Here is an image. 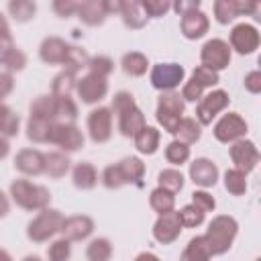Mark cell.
<instances>
[{
    "label": "cell",
    "mask_w": 261,
    "mask_h": 261,
    "mask_svg": "<svg viewBox=\"0 0 261 261\" xmlns=\"http://www.w3.org/2000/svg\"><path fill=\"white\" fill-rule=\"evenodd\" d=\"M77 16H80L86 24H90V27L102 24L104 18L108 16L106 6H104V0H88V2L77 4Z\"/></svg>",
    "instance_id": "cell-20"
},
{
    "label": "cell",
    "mask_w": 261,
    "mask_h": 261,
    "mask_svg": "<svg viewBox=\"0 0 261 261\" xmlns=\"http://www.w3.org/2000/svg\"><path fill=\"white\" fill-rule=\"evenodd\" d=\"M14 165L18 171H22L27 175H39L45 171V155L35 149H24L16 155Z\"/></svg>",
    "instance_id": "cell-18"
},
{
    "label": "cell",
    "mask_w": 261,
    "mask_h": 261,
    "mask_svg": "<svg viewBox=\"0 0 261 261\" xmlns=\"http://www.w3.org/2000/svg\"><path fill=\"white\" fill-rule=\"evenodd\" d=\"M120 14L124 24L130 29H141L147 22V16L143 14V8L139 2H120Z\"/></svg>",
    "instance_id": "cell-23"
},
{
    "label": "cell",
    "mask_w": 261,
    "mask_h": 261,
    "mask_svg": "<svg viewBox=\"0 0 261 261\" xmlns=\"http://www.w3.org/2000/svg\"><path fill=\"white\" fill-rule=\"evenodd\" d=\"M165 157H167L169 163L181 165V163L188 161V157H190V147L184 145V143H179V141H173V143L167 145V149H165Z\"/></svg>",
    "instance_id": "cell-38"
},
{
    "label": "cell",
    "mask_w": 261,
    "mask_h": 261,
    "mask_svg": "<svg viewBox=\"0 0 261 261\" xmlns=\"http://www.w3.org/2000/svg\"><path fill=\"white\" fill-rule=\"evenodd\" d=\"M57 104V116H63L67 120H73L77 116V106L69 96H53Z\"/></svg>",
    "instance_id": "cell-43"
},
{
    "label": "cell",
    "mask_w": 261,
    "mask_h": 261,
    "mask_svg": "<svg viewBox=\"0 0 261 261\" xmlns=\"http://www.w3.org/2000/svg\"><path fill=\"white\" fill-rule=\"evenodd\" d=\"M24 63H27V57H24L22 51H18V49H14V47H10V49H6V51H0V65H4L6 69H10V71L22 69Z\"/></svg>",
    "instance_id": "cell-35"
},
{
    "label": "cell",
    "mask_w": 261,
    "mask_h": 261,
    "mask_svg": "<svg viewBox=\"0 0 261 261\" xmlns=\"http://www.w3.org/2000/svg\"><path fill=\"white\" fill-rule=\"evenodd\" d=\"M202 96V88L194 82V80H190L186 86H184V92H181V98H186V100H192V102H196L198 98Z\"/></svg>",
    "instance_id": "cell-51"
},
{
    "label": "cell",
    "mask_w": 261,
    "mask_h": 261,
    "mask_svg": "<svg viewBox=\"0 0 261 261\" xmlns=\"http://www.w3.org/2000/svg\"><path fill=\"white\" fill-rule=\"evenodd\" d=\"M73 73L71 71H61L59 75H55L53 80V96H69V92L73 90Z\"/></svg>",
    "instance_id": "cell-40"
},
{
    "label": "cell",
    "mask_w": 261,
    "mask_h": 261,
    "mask_svg": "<svg viewBox=\"0 0 261 261\" xmlns=\"http://www.w3.org/2000/svg\"><path fill=\"white\" fill-rule=\"evenodd\" d=\"M122 69L128 75H143L147 71V57L141 53H126L122 57Z\"/></svg>",
    "instance_id": "cell-31"
},
{
    "label": "cell",
    "mask_w": 261,
    "mask_h": 261,
    "mask_svg": "<svg viewBox=\"0 0 261 261\" xmlns=\"http://www.w3.org/2000/svg\"><path fill=\"white\" fill-rule=\"evenodd\" d=\"M102 181H104V186L106 188H120V186H124V181H122V177H120V171H118V167L116 165H108L106 169H104V173H102Z\"/></svg>",
    "instance_id": "cell-47"
},
{
    "label": "cell",
    "mask_w": 261,
    "mask_h": 261,
    "mask_svg": "<svg viewBox=\"0 0 261 261\" xmlns=\"http://www.w3.org/2000/svg\"><path fill=\"white\" fill-rule=\"evenodd\" d=\"M173 8H175V12L179 16H184V14L192 12V10H198L200 8V2H177V4H173Z\"/></svg>",
    "instance_id": "cell-54"
},
{
    "label": "cell",
    "mask_w": 261,
    "mask_h": 261,
    "mask_svg": "<svg viewBox=\"0 0 261 261\" xmlns=\"http://www.w3.org/2000/svg\"><path fill=\"white\" fill-rule=\"evenodd\" d=\"M210 249L204 241V237H196L188 243L186 251L181 253V259L179 261H208L210 259Z\"/></svg>",
    "instance_id": "cell-26"
},
{
    "label": "cell",
    "mask_w": 261,
    "mask_h": 261,
    "mask_svg": "<svg viewBox=\"0 0 261 261\" xmlns=\"http://www.w3.org/2000/svg\"><path fill=\"white\" fill-rule=\"evenodd\" d=\"M192 200H194V206L200 208L202 212H208V210H214V198L206 192H194L192 194Z\"/></svg>",
    "instance_id": "cell-48"
},
{
    "label": "cell",
    "mask_w": 261,
    "mask_h": 261,
    "mask_svg": "<svg viewBox=\"0 0 261 261\" xmlns=\"http://www.w3.org/2000/svg\"><path fill=\"white\" fill-rule=\"evenodd\" d=\"M47 143H55L65 151H75L84 145V135L71 122H53Z\"/></svg>",
    "instance_id": "cell-6"
},
{
    "label": "cell",
    "mask_w": 261,
    "mask_h": 261,
    "mask_svg": "<svg viewBox=\"0 0 261 261\" xmlns=\"http://www.w3.org/2000/svg\"><path fill=\"white\" fill-rule=\"evenodd\" d=\"M192 80H194V82L204 90V88H208V86L218 84V73H216V71H212V69H208V67H204V65H200V67H196V69H194Z\"/></svg>",
    "instance_id": "cell-42"
},
{
    "label": "cell",
    "mask_w": 261,
    "mask_h": 261,
    "mask_svg": "<svg viewBox=\"0 0 261 261\" xmlns=\"http://www.w3.org/2000/svg\"><path fill=\"white\" fill-rule=\"evenodd\" d=\"M69 253H71V247H69V241H65V239L55 241L49 247V251H47L49 261H67L69 259Z\"/></svg>",
    "instance_id": "cell-44"
},
{
    "label": "cell",
    "mask_w": 261,
    "mask_h": 261,
    "mask_svg": "<svg viewBox=\"0 0 261 261\" xmlns=\"http://www.w3.org/2000/svg\"><path fill=\"white\" fill-rule=\"evenodd\" d=\"M228 104V94L222 92V90H216V92H210L208 96H204L198 104V110H196V116L202 124H210L212 118Z\"/></svg>",
    "instance_id": "cell-11"
},
{
    "label": "cell",
    "mask_w": 261,
    "mask_h": 261,
    "mask_svg": "<svg viewBox=\"0 0 261 261\" xmlns=\"http://www.w3.org/2000/svg\"><path fill=\"white\" fill-rule=\"evenodd\" d=\"M214 14H216V20H218V22H222V24L230 22L234 16H239V14H237V4H234V0H218V2L214 4Z\"/></svg>",
    "instance_id": "cell-39"
},
{
    "label": "cell",
    "mask_w": 261,
    "mask_h": 261,
    "mask_svg": "<svg viewBox=\"0 0 261 261\" xmlns=\"http://www.w3.org/2000/svg\"><path fill=\"white\" fill-rule=\"evenodd\" d=\"M181 114H184V100L179 98V94H163L159 98V104H157V120L163 124V128L167 133H175L179 120H181Z\"/></svg>",
    "instance_id": "cell-4"
},
{
    "label": "cell",
    "mask_w": 261,
    "mask_h": 261,
    "mask_svg": "<svg viewBox=\"0 0 261 261\" xmlns=\"http://www.w3.org/2000/svg\"><path fill=\"white\" fill-rule=\"evenodd\" d=\"M0 261H12V259H10V255H8L4 249H0Z\"/></svg>",
    "instance_id": "cell-58"
},
{
    "label": "cell",
    "mask_w": 261,
    "mask_h": 261,
    "mask_svg": "<svg viewBox=\"0 0 261 261\" xmlns=\"http://www.w3.org/2000/svg\"><path fill=\"white\" fill-rule=\"evenodd\" d=\"M135 145L141 153H155L157 151V145H159V130L153 128V126H143L137 135H135Z\"/></svg>",
    "instance_id": "cell-24"
},
{
    "label": "cell",
    "mask_w": 261,
    "mask_h": 261,
    "mask_svg": "<svg viewBox=\"0 0 261 261\" xmlns=\"http://www.w3.org/2000/svg\"><path fill=\"white\" fill-rule=\"evenodd\" d=\"M106 90H108L106 80L100 77V75H94V73L82 77L80 84H77L80 98H82L84 102H88V104H94V102L102 100V98L106 96Z\"/></svg>",
    "instance_id": "cell-15"
},
{
    "label": "cell",
    "mask_w": 261,
    "mask_h": 261,
    "mask_svg": "<svg viewBox=\"0 0 261 261\" xmlns=\"http://www.w3.org/2000/svg\"><path fill=\"white\" fill-rule=\"evenodd\" d=\"M151 208L159 214H167V212H173V196L161 188L153 190L151 192Z\"/></svg>",
    "instance_id": "cell-32"
},
{
    "label": "cell",
    "mask_w": 261,
    "mask_h": 261,
    "mask_svg": "<svg viewBox=\"0 0 261 261\" xmlns=\"http://www.w3.org/2000/svg\"><path fill=\"white\" fill-rule=\"evenodd\" d=\"M234 234H237L234 218H230V216H216L210 222L208 232L204 234V241H206V245H208L212 255H220V253L228 251Z\"/></svg>",
    "instance_id": "cell-2"
},
{
    "label": "cell",
    "mask_w": 261,
    "mask_h": 261,
    "mask_svg": "<svg viewBox=\"0 0 261 261\" xmlns=\"http://www.w3.org/2000/svg\"><path fill=\"white\" fill-rule=\"evenodd\" d=\"M8 200H6V196L0 192V216H6V212H8Z\"/></svg>",
    "instance_id": "cell-55"
},
{
    "label": "cell",
    "mask_w": 261,
    "mask_h": 261,
    "mask_svg": "<svg viewBox=\"0 0 261 261\" xmlns=\"http://www.w3.org/2000/svg\"><path fill=\"white\" fill-rule=\"evenodd\" d=\"M135 261H159V259H157L153 253H141V255H139Z\"/></svg>",
    "instance_id": "cell-57"
},
{
    "label": "cell",
    "mask_w": 261,
    "mask_h": 261,
    "mask_svg": "<svg viewBox=\"0 0 261 261\" xmlns=\"http://www.w3.org/2000/svg\"><path fill=\"white\" fill-rule=\"evenodd\" d=\"M94 230V222L88 216H71V218H63L59 232L63 234L65 241H82L86 239L90 232Z\"/></svg>",
    "instance_id": "cell-17"
},
{
    "label": "cell",
    "mask_w": 261,
    "mask_h": 261,
    "mask_svg": "<svg viewBox=\"0 0 261 261\" xmlns=\"http://www.w3.org/2000/svg\"><path fill=\"white\" fill-rule=\"evenodd\" d=\"M247 133V122L237 114V112H228L224 114L218 124L214 126V137L222 143H228V141H234L239 137H243Z\"/></svg>",
    "instance_id": "cell-10"
},
{
    "label": "cell",
    "mask_w": 261,
    "mask_h": 261,
    "mask_svg": "<svg viewBox=\"0 0 261 261\" xmlns=\"http://www.w3.org/2000/svg\"><path fill=\"white\" fill-rule=\"evenodd\" d=\"M88 130L94 143H104L110 139L112 133V114L108 108H96L88 116Z\"/></svg>",
    "instance_id": "cell-9"
},
{
    "label": "cell",
    "mask_w": 261,
    "mask_h": 261,
    "mask_svg": "<svg viewBox=\"0 0 261 261\" xmlns=\"http://www.w3.org/2000/svg\"><path fill=\"white\" fill-rule=\"evenodd\" d=\"M8 10H10V14H12L16 20L24 22V20L33 18L37 6H35L33 2H29V0H16V2H10V4H8Z\"/></svg>",
    "instance_id": "cell-37"
},
{
    "label": "cell",
    "mask_w": 261,
    "mask_h": 261,
    "mask_svg": "<svg viewBox=\"0 0 261 261\" xmlns=\"http://www.w3.org/2000/svg\"><path fill=\"white\" fill-rule=\"evenodd\" d=\"M230 157L237 163V169L251 171L259 161V151L251 141H239L230 147Z\"/></svg>",
    "instance_id": "cell-16"
},
{
    "label": "cell",
    "mask_w": 261,
    "mask_h": 261,
    "mask_svg": "<svg viewBox=\"0 0 261 261\" xmlns=\"http://www.w3.org/2000/svg\"><path fill=\"white\" fill-rule=\"evenodd\" d=\"M61 222H63V216L57 210H43L35 220H31L27 234H29L31 241L43 243L49 237H53L55 232H59Z\"/></svg>",
    "instance_id": "cell-5"
},
{
    "label": "cell",
    "mask_w": 261,
    "mask_h": 261,
    "mask_svg": "<svg viewBox=\"0 0 261 261\" xmlns=\"http://www.w3.org/2000/svg\"><path fill=\"white\" fill-rule=\"evenodd\" d=\"M10 47H14L12 45V37H10V31H8V24H6L4 16L0 14V51H6Z\"/></svg>",
    "instance_id": "cell-50"
},
{
    "label": "cell",
    "mask_w": 261,
    "mask_h": 261,
    "mask_svg": "<svg viewBox=\"0 0 261 261\" xmlns=\"http://www.w3.org/2000/svg\"><path fill=\"white\" fill-rule=\"evenodd\" d=\"M69 169V159L63 153H49L45 155V171L51 177H61Z\"/></svg>",
    "instance_id": "cell-27"
},
{
    "label": "cell",
    "mask_w": 261,
    "mask_h": 261,
    "mask_svg": "<svg viewBox=\"0 0 261 261\" xmlns=\"http://www.w3.org/2000/svg\"><path fill=\"white\" fill-rule=\"evenodd\" d=\"M116 167H118V171H120L124 184L139 181V179L143 177V173H145V165H143V161L137 159V157H126V159H122L120 163H116Z\"/></svg>",
    "instance_id": "cell-25"
},
{
    "label": "cell",
    "mask_w": 261,
    "mask_h": 261,
    "mask_svg": "<svg viewBox=\"0 0 261 261\" xmlns=\"http://www.w3.org/2000/svg\"><path fill=\"white\" fill-rule=\"evenodd\" d=\"M173 135H177L179 143H184V145L186 143H194V141L200 139V124L194 118H181Z\"/></svg>",
    "instance_id": "cell-29"
},
{
    "label": "cell",
    "mask_w": 261,
    "mask_h": 261,
    "mask_svg": "<svg viewBox=\"0 0 261 261\" xmlns=\"http://www.w3.org/2000/svg\"><path fill=\"white\" fill-rule=\"evenodd\" d=\"M177 216H179L181 226H198V224H202V220H204V212H202L200 208H196L194 204L181 208V212H177Z\"/></svg>",
    "instance_id": "cell-41"
},
{
    "label": "cell",
    "mask_w": 261,
    "mask_h": 261,
    "mask_svg": "<svg viewBox=\"0 0 261 261\" xmlns=\"http://www.w3.org/2000/svg\"><path fill=\"white\" fill-rule=\"evenodd\" d=\"M112 110L118 114V128L124 137H135L145 126V116L135 106V100L128 92H118L114 96Z\"/></svg>",
    "instance_id": "cell-1"
},
{
    "label": "cell",
    "mask_w": 261,
    "mask_h": 261,
    "mask_svg": "<svg viewBox=\"0 0 261 261\" xmlns=\"http://www.w3.org/2000/svg\"><path fill=\"white\" fill-rule=\"evenodd\" d=\"M8 151H10V145H8V141L0 137V159H4V157L8 155Z\"/></svg>",
    "instance_id": "cell-56"
},
{
    "label": "cell",
    "mask_w": 261,
    "mask_h": 261,
    "mask_svg": "<svg viewBox=\"0 0 261 261\" xmlns=\"http://www.w3.org/2000/svg\"><path fill=\"white\" fill-rule=\"evenodd\" d=\"M224 186L230 194L234 196H241L245 190H247V181H245V171L241 169H228L226 175H224Z\"/></svg>",
    "instance_id": "cell-36"
},
{
    "label": "cell",
    "mask_w": 261,
    "mask_h": 261,
    "mask_svg": "<svg viewBox=\"0 0 261 261\" xmlns=\"http://www.w3.org/2000/svg\"><path fill=\"white\" fill-rule=\"evenodd\" d=\"M110 255H112V247L106 239H94L86 251L88 261H108Z\"/></svg>",
    "instance_id": "cell-30"
},
{
    "label": "cell",
    "mask_w": 261,
    "mask_h": 261,
    "mask_svg": "<svg viewBox=\"0 0 261 261\" xmlns=\"http://www.w3.org/2000/svg\"><path fill=\"white\" fill-rule=\"evenodd\" d=\"M230 43H232V47H234L239 53H243V55H245V53H253V51L257 49V45H259V33H257L255 27L241 22V24H237V27L232 29V33H230Z\"/></svg>",
    "instance_id": "cell-13"
},
{
    "label": "cell",
    "mask_w": 261,
    "mask_h": 261,
    "mask_svg": "<svg viewBox=\"0 0 261 261\" xmlns=\"http://www.w3.org/2000/svg\"><path fill=\"white\" fill-rule=\"evenodd\" d=\"M141 8L145 10V16H163L171 8V4L163 2V0H145L141 4Z\"/></svg>",
    "instance_id": "cell-46"
},
{
    "label": "cell",
    "mask_w": 261,
    "mask_h": 261,
    "mask_svg": "<svg viewBox=\"0 0 261 261\" xmlns=\"http://www.w3.org/2000/svg\"><path fill=\"white\" fill-rule=\"evenodd\" d=\"M208 31V18L200 10H192L181 16V33L188 39H200Z\"/></svg>",
    "instance_id": "cell-21"
},
{
    "label": "cell",
    "mask_w": 261,
    "mask_h": 261,
    "mask_svg": "<svg viewBox=\"0 0 261 261\" xmlns=\"http://www.w3.org/2000/svg\"><path fill=\"white\" fill-rule=\"evenodd\" d=\"M18 133V116L4 104H0V135L12 137Z\"/></svg>",
    "instance_id": "cell-34"
},
{
    "label": "cell",
    "mask_w": 261,
    "mask_h": 261,
    "mask_svg": "<svg viewBox=\"0 0 261 261\" xmlns=\"http://www.w3.org/2000/svg\"><path fill=\"white\" fill-rule=\"evenodd\" d=\"M245 88L253 94L261 92V73L259 71H251L247 77H245Z\"/></svg>",
    "instance_id": "cell-52"
},
{
    "label": "cell",
    "mask_w": 261,
    "mask_h": 261,
    "mask_svg": "<svg viewBox=\"0 0 261 261\" xmlns=\"http://www.w3.org/2000/svg\"><path fill=\"white\" fill-rule=\"evenodd\" d=\"M184 80V67L177 63H159L151 71V84L157 90H173Z\"/></svg>",
    "instance_id": "cell-8"
},
{
    "label": "cell",
    "mask_w": 261,
    "mask_h": 261,
    "mask_svg": "<svg viewBox=\"0 0 261 261\" xmlns=\"http://www.w3.org/2000/svg\"><path fill=\"white\" fill-rule=\"evenodd\" d=\"M181 186H184V175L179 171H175V169H163L159 173V188L161 190L173 194V192L181 190Z\"/></svg>",
    "instance_id": "cell-33"
},
{
    "label": "cell",
    "mask_w": 261,
    "mask_h": 261,
    "mask_svg": "<svg viewBox=\"0 0 261 261\" xmlns=\"http://www.w3.org/2000/svg\"><path fill=\"white\" fill-rule=\"evenodd\" d=\"M22 261H41V259H39L37 255H29V257H24Z\"/></svg>",
    "instance_id": "cell-59"
},
{
    "label": "cell",
    "mask_w": 261,
    "mask_h": 261,
    "mask_svg": "<svg viewBox=\"0 0 261 261\" xmlns=\"http://www.w3.org/2000/svg\"><path fill=\"white\" fill-rule=\"evenodd\" d=\"M190 175H192V181L194 184H198L202 188H208V186H214L216 184L218 169H216V165L210 159H196L190 165Z\"/></svg>",
    "instance_id": "cell-19"
},
{
    "label": "cell",
    "mask_w": 261,
    "mask_h": 261,
    "mask_svg": "<svg viewBox=\"0 0 261 261\" xmlns=\"http://www.w3.org/2000/svg\"><path fill=\"white\" fill-rule=\"evenodd\" d=\"M88 67H90V73L100 75V77H106V75L112 71V61H110L108 57L98 55V57L88 59Z\"/></svg>",
    "instance_id": "cell-45"
},
{
    "label": "cell",
    "mask_w": 261,
    "mask_h": 261,
    "mask_svg": "<svg viewBox=\"0 0 261 261\" xmlns=\"http://www.w3.org/2000/svg\"><path fill=\"white\" fill-rule=\"evenodd\" d=\"M31 118H39L45 122H55L57 118V104L53 96H39L31 104Z\"/></svg>",
    "instance_id": "cell-22"
},
{
    "label": "cell",
    "mask_w": 261,
    "mask_h": 261,
    "mask_svg": "<svg viewBox=\"0 0 261 261\" xmlns=\"http://www.w3.org/2000/svg\"><path fill=\"white\" fill-rule=\"evenodd\" d=\"M10 194H12L14 202L27 210H43L51 200V194L47 188L31 184L27 179H16L10 186Z\"/></svg>",
    "instance_id": "cell-3"
},
{
    "label": "cell",
    "mask_w": 261,
    "mask_h": 261,
    "mask_svg": "<svg viewBox=\"0 0 261 261\" xmlns=\"http://www.w3.org/2000/svg\"><path fill=\"white\" fill-rule=\"evenodd\" d=\"M77 4L80 2H71V0H57L53 2V10L59 14V16H71L73 12H77Z\"/></svg>",
    "instance_id": "cell-49"
},
{
    "label": "cell",
    "mask_w": 261,
    "mask_h": 261,
    "mask_svg": "<svg viewBox=\"0 0 261 261\" xmlns=\"http://www.w3.org/2000/svg\"><path fill=\"white\" fill-rule=\"evenodd\" d=\"M228 61H230V49L224 41L212 39L202 47V65L204 67L216 71V69L226 67Z\"/></svg>",
    "instance_id": "cell-7"
},
{
    "label": "cell",
    "mask_w": 261,
    "mask_h": 261,
    "mask_svg": "<svg viewBox=\"0 0 261 261\" xmlns=\"http://www.w3.org/2000/svg\"><path fill=\"white\" fill-rule=\"evenodd\" d=\"M96 169L90 165V163H80L75 169H73V184L82 190H90L96 186Z\"/></svg>",
    "instance_id": "cell-28"
},
{
    "label": "cell",
    "mask_w": 261,
    "mask_h": 261,
    "mask_svg": "<svg viewBox=\"0 0 261 261\" xmlns=\"http://www.w3.org/2000/svg\"><path fill=\"white\" fill-rule=\"evenodd\" d=\"M12 86H14L12 75L10 73H0V102H2V98H6L10 94Z\"/></svg>",
    "instance_id": "cell-53"
},
{
    "label": "cell",
    "mask_w": 261,
    "mask_h": 261,
    "mask_svg": "<svg viewBox=\"0 0 261 261\" xmlns=\"http://www.w3.org/2000/svg\"><path fill=\"white\" fill-rule=\"evenodd\" d=\"M71 45H67L63 39L59 37H49L41 43V49H39V55L45 63H67L69 59V53H71Z\"/></svg>",
    "instance_id": "cell-12"
},
{
    "label": "cell",
    "mask_w": 261,
    "mask_h": 261,
    "mask_svg": "<svg viewBox=\"0 0 261 261\" xmlns=\"http://www.w3.org/2000/svg\"><path fill=\"white\" fill-rule=\"evenodd\" d=\"M179 232H181V222H179L177 212L161 214V218H159V220L155 222V226H153V237H155L159 243H163V245L175 241Z\"/></svg>",
    "instance_id": "cell-14"
}]
</instances>
